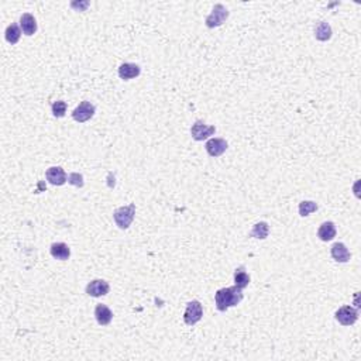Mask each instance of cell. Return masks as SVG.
<instances>
[{
	"mask_svg": "<svg viewBox=\"0 0 361 361\" xmlns=\"http://www.w3.org/2000/svg\"><path fill=\"white\" fill-rule=\"evenodd\" d=\"M203 316V308L199 301H191L186 305V311L184 313V322L188 326H193L201 321Z\"/></svg>",
	"mask_w": 361,
	"mask_h": 361,
	"instance_id": "obj_4",
	"label": "cell"
},
{
	"mask_svg": "<svg viewBox=\"0 0 361 361\" xmlns=\"http://www.w3.org/2000/svg\"><path fill=\"white\" fill-rule=\"evenodd\" d=\"M68 182L73 186H76V188H82L83 186V177L78 172H72V174L68 175Z\"/></svg>",
	"mask_w": 361,
	"mask_h": 361,
	"instance_id": "obj_23",
	"label": "cell"
},
{
	"mask_svg": "<svg viewBox=\"0 0 361 361\" xmlns=\"http://www.w3.org/2000/svg\"><path fill=\"white\" fill-rule=\"evenodd\" d=\"M227 17H229V10L223 4L217 3V4H215V7L212 8V13L206 17L205 23L209 28H216V27L225 23Z\"/></svg>",
	"mask_w": 361,
	"mask_h": 361,
	"instance_id": "obj_3",
	"label": "cell"
},
{
	"mask_svg": "<svg viewBox=\"0 0 361 361\" xmlns=\"http://www.w3.org/2000/svg\"><path fill=\"white\" fill-rule=\"evenodd\" d=\"M244 294L243 289L239 288L237 285L229 287V288H222L215 294V302H216L217 311L226 312L229 308L237 306L243 301Z\"/></svg>",
	"mask_w": 361,
	"mask_h": 361,
	"instance_id": "obj_1",
	"label": "cell"
},
{
	"mask_svg": "<svg viewBox=\"0 0 361 361\" xmlns=\"http://www.w3.org/2000/svg\"><path fill=\"white\" fill-rule=\"evenodd\" d=\"M4 37H6V41L10 42L11 45L13 44H17L18 40H20V37H21V27H18L17 24H10L6 28V31H4Z\"/></svg>",
	"mask_w": 361,
	"mask_h": 361,
	"instance_id": "obj_18",
	"label": "cell"
},
{
	"mask_svg": "<svg viewBox=\"0 0 361 361\" xmlns=\"http://www.w3.org/2000/svg\"><path fill=\"white\" fill-rule=\"evenodd\" d=\"M88 6L89 1H79V3H78V1H72V3H71V7L76 8L78 11H85V10L88 8Z\"/></svg>",
	"mask_w": 361,
	"mask_h": 361,
	"instance_id": "obj_24",
	"label": "cell"
},
{
	"mask_svg": "<svg viewBox=\"0 0 361 361\" xmlns=\"http://www.w3.org/2000/svg\"><path fill=\"white\" fill-rule=\"evenodd\" d=\"M315 37L319 41H328L332 38V27L326 21H319L315 25Z\"/></svg>",
	"mask_w": 361,
	"mask_h": 361,
	"instance_id": "obj_17",
	"label": "cell"
},
{
	"mask_svg": "<svg viewBox=\"0 0 361 361\" xmlns=\"http://www.w3.org/2000/svg\"><path fill=\"white\" fill-rule=\"evenodd\" d=\"M51 109H52V114L55 117H58V119H61V117H64L65 113H66V103H65L64 100H56V102L52 103Z\"/></svg>",
	"mask_w": 361,
	"mask_h": 361,
	"instance_id": "obj_22",
	"label": "cell"
},
{
	"mask_svg": "<svg viewBox=\"0 0 361 361\" xmlns=\"http://www.w3.org/2000/svg\"><path fill=\"white\" fill-rule=\"evenodd\" d=\"M110 291V285L109 282H106L104 280H93L86 285V294L89 297L99 298L107 295Z\"/></svg>",
	"mask_w": 361,
	"mask_h": 361,
	"instance_id": "obj_8",
	"label": "cell"
},
{
	"mask_svg": "<svg viewBox=\"0 0 361 361\" xmlns=\"http://www.w3.org/2000/svg\"><path fill=\"white\" fill-rule=\"evenodd\" d=\"M141 72V68L137 64H131V62H124L119 66V76L123 80H130L137 78Z\"/></svg>",
	"mask_w": 361,
	"mask_h": 361,
	"instance_id": "obj_12",
	"label": "cell"
},
{
	"mask_svg": "<svg viewBox=\"0 0 361 361\" xmlns=\"http://www.w3.org/2000/svg\"><path fill=\"white\" fill-rule=\"evenodd\" d=\"M45 178L51 185L61 186L66 182V174L61 167H51L45 171Z\"/></svg>",
	"mask_w": 361,
	"mask_h": 361,
	"instance_id": "obj_10",
	"label": "cell"
},
{
	"mask_svg": "<svg viewBox=\"0 0 361 361\" xmlns=\"http://www.w3.org/2000/svg\"><path fill=\"white\" fill-rule=\"evenodd\" d=\"M95 318H96V321L99 325L106 326V325H109V323L112 322L113 313L107 306L99 304V305L95 308Z\"/></svg>",
	"mask_w": 361,
	"mask_h": 361,
	"instance_id": "obj_16",
	"label": "cell"
},
{
	"mask_svg": "<svg viewBox=\"0 0 361 361\" xmlns=\"http://www.w3.org/2000/svg\"><path fill=\"white\" fill-rule=\"evenodd\" d=\"M20 27L25 35H32L37 31V20L30 13H24L20 17Z\"/></svg>",
	"mask_w": 361,
	"mask_h": 361,
	"instance_id": "obj_13",
	"label": "cell"
},
{
	"mask_svg": "<svg viewBox=\"0 0 361 361\" xmlns=\"http://www.w3.org/2000/svg\"><path fill=\"white\" fill-rule=\"evenodd\" d=\"M250 284V275L246 273V270L240 267L234 271V285H237L239 288L244 289L249 287Z\"/></svg>",
	"mask_w": 361,
	"mask_h": 361,
	"instance_id": "obj_20",
	"label": "cell"
},
{
	"mask_svg": "<svg viewBox=\"0 0 361 361\" xmlns=\"http://www.w3.org/2000/svg\"><path fill=\"white\" fill-rule=\"evenodd\" d=\"M318 209H319V206H318V203H316V202L304 201L299 203V215H301L302 217L309 216L311 213L316 212Z\"/></svg>",
	"mask_w": 361,
	"mask_h": 361,
	"instance_id": "obj_21",
	"label": "cell"
},
{
	"mask_svg": "<svg viewBox=\"0 0 361 361\" xmlns=\"http://www.w3.org/2000/svg\"><path fill=\"white\" fill-rule=\"evenodd\" d=\"M330 254H332L333 260L337 261V263H347L352 258L350 251H349V249L346 247V244H343V243H335L332 246Z\"/></svg>",
	"mask_w": 361,
	"mask_h": 361,
	"instance_id": "obj_11",
	"label": "cell"
},
{
	"mask_svg": "<svg viewBox=\"0 0 361 361\" xmlns=\"http://www.w3.org/2000/svg\"><path fill=\"white\" fill-rule=\"evenodd\" d=\"M95 112H96L95 106L88 100H83L72 112V119L78 123H85V121L90 120L93 117Z\"/></svg>",
	"mask_w": 361,
	"mask_h": 361,
	"instance_id": "obj_7",
	"label": "cell"
},
{
	"mask_svg": "<svg viewBox=\"0 0 361 361\" xmlns=\"http://www.w3.org/2000/svg\"><path fill=\"white\" fill-rule=\"evenodd\" d=\"M215 133H216L215 126H208L202 120H196L191 127V134L195 141H203L210 136H213Z\"/></svg>",
	"mask_w": 361,
	"mask_h": 361,
	"instance_id": "obj_6",
	"label": "cell"
},
{
	"mask_svg": "<svg viewBox=\"0 0 361 361\" xmlns=\"http://www.w3.org/2000/svg\"><path fill=\"white\" fill-rule=\"evenodd\" d=\"M227 147H229V144L223 138H210L206 143V145H205L206 153L210 157H220L227 150Z\"/></svg>",
	"mask_w": 361,
	"mask_h": 361,
	"instance_id": "obj_9",
	"label": "cell"
},
{
	"mask_svg": "<svg viewBox=\"0 0 361 361\" xmlns=\"http://www.w3.org/2000/svg\"><path fill=\"white\" fill-rule=\"evenodd\" d=\"M134 216H136V205L134 203H130L127 206H121V208L116 209L114 213H113V219L121 230L129 229L130 225L134 220Z\"/></svg>",
	"mask_w": 361,
	"mask_h": 361,
	"instance_id": "obj_2",
	"label": "cell"
},
{
	"mask_svg": "<svg viewBox=\"0 0 361 361\" xmlns=\"http://www.w3.org/2000/svg\"><path fill=\"white\" fill-rule=\"evenodd\" d=\"M49 253L55 260H61V261H65L71 257V250L65 243H54L49 249Z\"/></svg>",
	"mask_w": 361,
	"mask_h": 361,
	"instance_id": "obj_14",
	"label": "cell"
},
{
	"mask_svg": "<svg viewBox=\"0 0 361 361\" xmlns=\"http://www.w3.org/2000/svg\"><path fill=\"white\" fill-rule=\"evenodd\" d=\"M268 233H270V227H268V223L265 222H260V223H256L253 230L250 233V237H254V239H261L264 240L268 237Z\"/></svg>",
	"mask_w": 361,
	"mask_h": 361,
	"instance_id": "obj_19",
	"label": "cell"
},
{
	"mask_svg": "<svg viewBox=\"0 0 361 361\" xmlns=\"http://www.w3.org/2000/svg\"><path fill=\"white\" fill-rule=\"evenodd\" d=\"M335 318L340 325L352 326L359 319V312H357V309H354L353 306L346 305L337 309L336 313H335Z\"/></svg>",
	"mask_w": 361,
	"mask_h": 361,
	"instance_id": "obj_5",
	"label": "cell"
},
{
	"mask_svg": "<svg viewBox=\"0 0 361 361\" xmlns=\"http://www.w3.org/2000/svg\"><path fill=\"white\" fill-rule=\"evenodd\" d=\"M318 237L322 241H330L336 237V226L333 222H325L322 223L318 230Z\"/></svg>",
	"mask_w": 361,
	"mask_h": 361,
	"instance_id": "obj_15",
	"label": "cell"
}]
</instances>
